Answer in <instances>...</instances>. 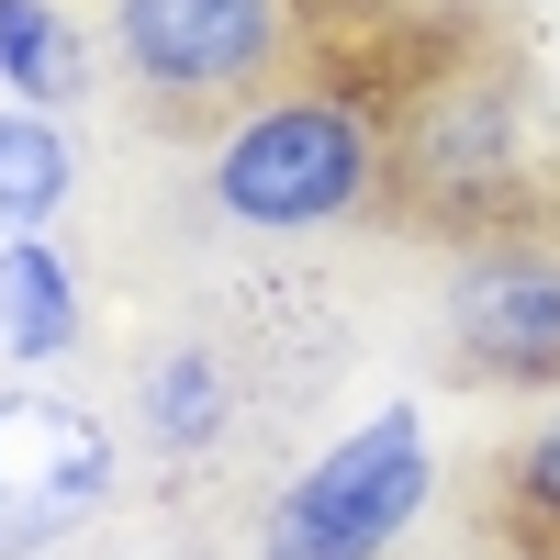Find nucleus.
Instances as JSON below:
<instances>
[{"label":"nucleus","mask_w":560,"mask_h":560,"mask_svg":"<svg viewBox=\"0 0 560 560\" xmlns=\"http://www.w3.org/2000/svg\"><path fill=\"white\" fill-rule=\"evenodd\" d=\"M393 191V113L348 79H280L202 135V202L224 236H337Z\"/></svg>","instance_id":"obj_1"},{"label":"nucleus","mask_w":560,"mask_h":560,"mask_svg":"<svg viewBox=\"0 0 560 560\" xmlns=\"http://www.w3.org/2000/svg\"><path fill=\"white\" fill-rule=\"evenodd\" d=\"M393 191L404 213H438L448 236H493L527 224L538 202V102L504 57H448L393 102Z\"/></svg>","instance_id":"obj_2"},{"label":"nucleus","mask_w":560,"mask_h":560,"mask_svg":"<svg viewBox=\"0 0 560 560\" xmlns=\"http://www.w3.org/2000/svg\"><path fill=\"white\" fill-rule=\"evenodd\" d=\"M427 504H438V427L415 393H393L258 504V560H393Z\"/></svg>","instance_id":"obj_3"},{"label":"nucleus","mask_w":560,"mask_h":560,"mask_svg":"<svg viewBox=\"0 0 560 560\" xmlns=\"http://www.w3.org/2000/svg\"><path fill=\"white\" fill-rule=\"evenodd\" d=\"M303 45V0H113L102 68L147 113H247Z\"/></svg>","instance_id":"obj_4"},{"label":"nucleus","mask_w":560,"mask_h":560,"mask_svg":"<svg viewBox=\"0 0 560 560\" xmlns=\"http://www.w3.org/2000/svg\"><path fill=\"white\" fill-rule=\"evenodd\" d=\"M124 504V427L90 393H0V560H57Z\"/></svg>","instance_id":"obj_5"},{"label":"nucleus","mask_w":560,"mask_h":560,"mask_svg":"<svg viewBox=\"0 0 560 560\" xmlns=\"http://www.w3.org/2000/svg\"><path fill=\"white\" fill-rule=\"evenodd\" d=\"M438 325L482 393H560V224L527 213L493 236H459Z\"/></svg>","instance_id":"obj_6"},{"label":"nucleus","mask_w":560,"mask_h":560,"mask_svg":"<svg viewBox=\"0 0 560 560\" xmlns=\"http://www.w3.org/2000/svg\"><path fill=\"white\" fill-rule=\"evenodd\" d=\"M236 415H247V393H236V359L213 337H158L135 359V427H147V448L179 459V471L236 438Z\"/></svg>","instance_id":"obj_7"},{"label":"nucleus","mask_w":560,"mask_h":560,"mask_svg":"<svg viewBox=\"0 0 560 560\" xmlns=\"http://www.w3.org/2000/svg\"><path fill=\"white\" fill-rule=\"evenodd\" d=\"M90 348V269L68 236H0V359L68 370Z\"/></svg>","instance_id":"obj_8"},{"label":"nucleus","mask_w":560,"mask_h":560,"mask_svg":"<svg viewBox=\"0 0 560 560\" xmlns=\"http://www.w3.org/2000/svg\"><path fill=\"white\" fill-rule=\"evenodd\" d=\"M79 202V124L0 102V236H68Z\"/></svg>","instance_id":"obj_9"},{"label":"nucleus","mask_w":560,"mask_h":560,"mask_svg":"<svg viewBox=\"0 0 560 560\" xmlns=\"http://www.w3.org/2000/svg\"><path fill=\"white\" fill-rule=\"evenodd\" d=\"M102 23H79L68 0H0V102H34V113H79L90 68H102Z\"/></svg>","instance_id":"obj_10"},{"label":"nucleus","mask_w":560,"mask_h":560,"mask_svg":"<svg viewBox=\"0 0 560 560\" xmlns=\"http://www.w3.org/2000/svg\"><path fill=\"white\" fill-rule=\"evenodd\" d=\"M504 538L516 560H560V393H538V415L504 448Z\"/></svg>","instance_id":"obj_11"}]
</instances>
